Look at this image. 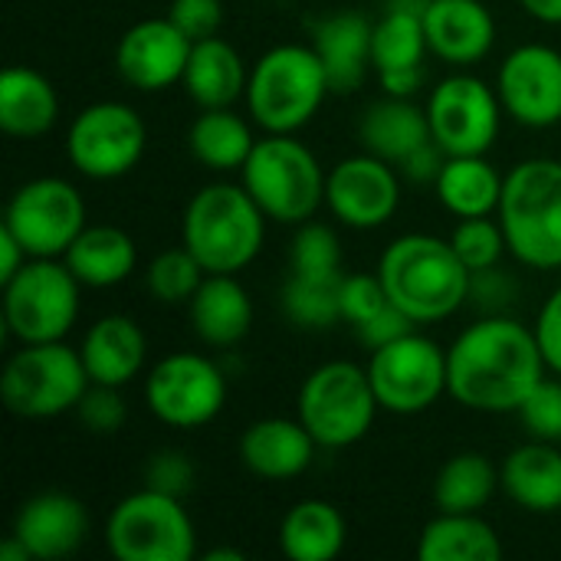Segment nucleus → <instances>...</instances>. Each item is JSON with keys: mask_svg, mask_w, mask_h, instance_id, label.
I'll list each match as a JSON object with an SVG mask.
<instances>
[{"mask_svg": "<svg viewBox=\"0 0 561 561\" xmlns=\"http://www.w3.org/2000/svg\"><path fill=\"white\" fill-rule=\"evenodd\" d=\"M546 371L536 329L503 312L467 325L447 348V394L480 414H516Z\"/></svg>", "mask_w": 561, "mask_h": 561, "instance_id": "f257e3e1", "label": "nucleus"}, {"mask_svg": "<svg viewBox=\"0 0 561 561\" xmlns=\"http://www.w3.org/2000/svg\"><path fill=\"white\" fill-rule=\"evenodd\" d=\"M378 276L388 299L417 325L444 322L470 302L473 273L463 266L454 243L434 233L391 240L378 260Z\"/></svg>", "mask_w": 561, "mask_h": 561, "instance_id": "f03ea898", "label": "nucleus"}, {"mask_svg": "<svg viewBox=\"0 0 561 561\" xmlns=\"http://www.w3.org/2000/svg\"><path fill=\"white\" fill-rule=\"evenodd\" d=\"M266 214L243 184L210 181L184 207L181 237L207 273H243L263 250Z\"/></svg>", "mask_w": 561, "mask_h": 561, "instance_id": "7ed1b4c3", "label": "nucleus"}, {"mask_svg": "<svg viewBox=\"0 0 561 561\" xmlns=\"http://www.w3.org/2000/svg\"><path fill=\"white\" fill-rule=\"evenodd\" d=\"M329 92L332 85L316 46L279 43L250 66L243 102L253 125L266 135H296L319 115Z\"/></svg>", "mask_w": 561, "mask_h": 561, "instance_id": "20e7f679", "label": "nucleus"}, {"mask_svg": "<svg viewBox=\"0 0 561 561\" xmlns=\"http://www.w3.org/2000/svg\"><path fill=\"white\" fill-rule=\"evenodd\" d=\"M496 220L529 270H561V161L526 158L506 171Z\"/></svg>", "mask_w": 561, "mask_h": 561, "instance_id": "39448f33", "label": "nucleus"}, {"mask_svg": "<svg viewBox=\"0 0 561 561\" xmlns=\"http://www.w3.org/2000/svg\"><path fill=\"white\" fill-rule=\"evenodd\" d=\"M325 178L316 151L296 135H263L240 171V184L276 224H306L325 204Z\"/></svg>", "mask_w": 561, "mask_h": 561, "instance_id": "423d86ee", "label": "nucleus"}, {"mask_svg": "<svg viewBox=\"0 0 561 561\" xmlns=\"http://www.w3.org/2000/svg\"><path fill=\"white\" fill-rule=\"evenodd\" d=\"M381 404L368 368L355 362H325L299 388L296 417L325 450H345L368 437Z\"/></svg>", "mask_w": 561, "mask_h": 561, "instance_id": "0eeeda50", "label": "nucleus"}, {"mask_svg": "<svg viewBox=\"0 0 561 561\" xmlns=\"http://www.w3.org/2000/svg\"><path fill=\"white\" fill-rule=\"evenodd\" d=\"M89 385L92 381L79 348H69L66 342H39L20 345V352L7 358L0 375V398L10 414L46 421L76 411Z\"/></svg>", "mask_w": 561, "mask_h": 561, "instance_id": "6e6552de", "label": "nucleus"}, {"mask_svg": "<svg viewBox=\"0 0 561 561\" xmlns=\"http://www.w3.org/2000/svg\"><path fill=\"white\" fill-rule=\"evenodd\" d=\"M82 283L62 256H33L3 283V325L20 345L62 342L79 319Z\"/></svg>", "mask_w": 561, "mask_h": 561, "instance_id": "1a4fd4ad", "label": "nucleus"}, {"mask_svg": "<svg viewBox=\"0 0 561 561\" xmlns=\"http://www.w3.org/2000/svg\"><path fill=\"white\" fill-rule=\"evenodd\" d=\"M105 542L118 561H191L197 556V533L184 503L151 486L115 503Z\"/></svg>", "mask_w": 561, "mask_h": 561, "instance_id": "9d476101", "label": "nucleus"}, {"mask_svg": "<svg viewBox=\"0 0 561 561\" xmlns=\"http://www.w3.org/2000/svg\"><path fill=\"white\" fill-rule=\"evenodd\" d=\"M227 404L224 368L201 352H171L145 375V408L168 427L197 431Z\"/></svg>", "mask_w": 561, "mask_h": 561, "instance_id": "9b49d317", "label": "nucleus"}, {"mask_svg": "<svg viewBox=\"0 0 561 561\" xmlns=\"http://www.w3.org/2000/svg\"><path fill=\"white\" fill-rule=\"evenodd\" d=\"M148 145V128L128 102H92L66 131L69 164L92 181H115L138 168Z\"/></svg>", "mask_w": 561, "mask_h": 561, "instance_id": "f8f14e48", "label": "nucleus"}, {"mask_svg": "<svg viewBox=\"0 0 561 561\" xmlns=\"http://www.w3.org/2000/svg\"><path fill=\"white\" fill-rule=\"evenodd\" d=\"M368 378L381 411L414 417L447 394V352L414 329L371 352Z\"/></svg>", "mask_w": 561, "mask_h": 561, "instance_id": "ddd939ff", "label": "nucleus"}, {"mask_svg": "<svg viewBox=\"0 0 561 561\" xmlns=\"http://www.w3.org/2000/svg\"><path fill=\"white\" fill-rule=\"evenodd\" d=\"M85 201L66 178H33L7 201L3 224L33 256H62L85 230Z\"/></svg>", "mask_w": 561, "mask_h": 561, "instance_id": "4468645a", "label": "nucleus"}, {"mask_svg": "<svg viewBox=\"0 0 561 561\" xmlns=\"http://www.w3.org/2000/svg\"><path fill=\"white\" fill-rule=\"evenodd\" d=\"M431 138L447 154H486L503 125V102L496 85L480 76L454 72L440 79L427 95Z\"/></svg>", "mask_w": 561, "mask_h": 561, "instance_id": "2eb2a0df", "label": "nucleus"}, {"mask_svg": "<svg viewBox=\"0 0 561 561\" xmlns=\"http://www.w3.org/2000/svg\"><path fill=\"white\" fill-rule=\"evenodd\" d=\"M325 207L352 230H378L401 207V181L391 161L362 151L342 158L325 178Z\"/></svg>", "mask_w": 561, "mask_h": 561, "instance_id": "dca6fc26", "label": "nucleus"}, {"mask_svg": "<svg viewBox=\"0 0 561 561\" xmlns=\"http://www.w3.org/2000/svg\"><path fill=\"white\" fill-rule=\"evenodd\" d=\"M496 92L503 112L526 128L561 122V53L549 43H523L500 62Z\"/></svg>", "mask_w": 561, "mask_h": 561, "instance_id": "f3484780", "label": "nucleus"}, {"mask_svg": "<svg viewBox=\"0 0 561 561\" xmlns=\"http://www.w3.org/2000/svg\"><path fill=\"white\" fill-rule=\"evenodd\" d=\"M194 39L184 36L171 16H148L131 23L115 46V69L125 85L138 92H164L184 79Z\"/></svg>", "mask_w": 561, "mask_h": 561, "instance_id": "a211bd4d", "label": "nucleus"}, {"mask_svg": "<svg viewBox=\"0 0 561 561\" xmlns=\"http://www.w3.org/2000/svg\"><path fill=\"white\" fill-rule=\"evenodd\" d=\"M13 536L36 561L69 559L89 536V510L72 493L43 490L16 510Z\"/></svg>", "mask_w": 561, "mask_h": 561, "instance_id": "6ab92c4d", "label": "nucleus"}, {"mask_svg": "<svg viewBox=\"0 0 561 561\" xmlns=\"http://www.w3.org/2000/svg\"><path fill=\"white\" fill-rule=\"evenodd\" d=\"M424 30L431 53L450 66H473L496 43V20L483 0H431Z\"/></svg>", "mask_w": 561, "mask_h": 561, "instance_id": "aec40b11", "label": "nucleus"}, {"mask_svg": "<svg viewBox=\"0 0 561 561\" xmlns=\"http://www.w3.org/2000/svg\"><path fill=\"white\" fill-rule=\"evenodd\" d=\"M316 437L299 417H263L253 421L240 437V460L260 480H296L316 460Z\"/></svg>", "mask_w": 561, "mask_h": 561, "instance_id": "412c9836", "label": "nucleus"}, {"mask_svg": "<svg viewBox=\"0 0 561 561\" xmlns=\"http://www.w3.org/2000/svg\"><path fill=\"white\" fill-rule=\"evenodd\" d=\"M79 355H82V365H85L92 385L125 388L145 368L148 339L131 316L112 312L89 325V332L82 335Z\"/></svg>", "mask_w": 561, "mask_h": 561, "instance_id": "4be33fe9", "label": "nucleus"}, {"mask_svg": "<svg viewBox=\"0 0 561 561\" xmlns=\"http://www.w3.org/2000/svg\"><path fill=\"white\" fill-rule=\"evenodd\" d=\"M371 33L375 23L365 13L342 10L312 26V46L325 66L332 92H355L365 85L371 66Z\"/></svg>", "mask_w": 561, "mask_h": 561, "instance_id": "5701e85b", "label": "nucleus"}, {"mask_svg": "<svg viewBox=\"0 0 561 561\" xmlns=\"http://www.w3.org/2000/svg\"><path fill=\"white\" fill-rule=\"evenodd\" d=\"M187 316L207 348H233L253 329V299L233 273H207L187 302Z\"/></svg>", "mask_w": 561, "mask_h": 561, "instance_id": "b1692460", "label": "nucleus"}, {"mask_svg": "<svg viewBox=\"0 0 561 561\" xmlns=\"http://www.w3.org/2000/svg\"><path fill=\"white\" fill-rule=\"evenodd\" d=\"M181 82L197 108H233L247 95L250 69L233 43L224 36H207L191 46Z\"/></svg>", "mask_w": 561, "mask_h": 561, "instance_id": "393cba45", "label": "nucleus"}, {"mask_svg": "<svg viewBox=\"0 0 561 561\" xmlns=\"http://www.w3.org/2000/svg\"><path fill=\"white\" fill-rule=\"evenodd\" d=\"M503 493L526 513H561V450L549 440H529L516 447L500 467Z\"/></svg>", "mask_w": 561, "mask_h": 561, "instance_id": "a878e982", "label": "nucleus"}, {"mask_svg": "<svg viewBox=\"0 0 561 561\" xmlns=\"http://www.w3.org/2000/svg\"><path fill=\"white\" fill-rule=\"evenodd\" d=\"M62 263L85 289H112L135 273L138 247L131 233L115 224H85V230L62 253Z\"/></svg>", "mask_w": 561, "mask_h": 561, "instance_id": "bb28decb", "label": "nucleus"}, {"mask_svg": "<svg viewBox=\"0 0 561 561\" xmlns=\"http://www.w3.org/2000/svg\"><path fill=\"white\" fill-rule=\"evenodd\" d=\"M59 122L56 85L33 66H7L0 76V128L10 138H43Z\"/></svg>", "mask_w": 561, "mask_h": 561, "instance_id": "cd10ccee", "label": "nucleus"}, {"mask_svg": "<svg viewBox=\"0 0 561 561\" xmlns=\"http://www.w3.org/2000/svg\"><path fill=\"white\" fill-rule=\"evenodd\" d=\"M358 138H362L365 151L401 168L417 148H424L431 141L427 108L414 105L411 99H401V95H385L381 102L365 108V115L358 122Z\"/></svg>", "mask_w": 561, "mask_h": 561, "instance_id": "c85d7f7f", "label": "nucleus"}, {"mask_svg": "<svg viewBox=\"0 0 561 561\" xmlns=\"http://www.w3.org/2000/svg\"><path fill=\"white\" fill-rule=\"evenodd\" d=\"M279 552L293 561H332L342 556L348 526L335 503L299 500L279 519Z\"/></svg>", "mask_w": 561, "mask_h": 561, "instance_id": "c756f323", "label": "nucleus"}, {"mask_svg": "<svg viewBox=\"0 0 561 561\" xmlns=\"http://www.w3.org/2000/svg\"><path fill=\"white\" fill-rule=\"evenodd\" d=\"M503 181L506 174H500L486 161V154H447L434 181V191L444 210H450L457 220L493 217L500 210Z\"/></svg>", "mask_w": 561, "mask_h": 561, "instance_id": "7c9ffc66", "label": "nucleus"}, {"mask_svg": "<svg viewBox=\"0 0 561 561\" xmlns=\"http://www.w3.org/2000/svg\"><path fill=\"white\" fill-rule=\"evenodd\" d=\"M421 561H500V533L480 513H437L417 542Z\"/></svg>", "mask_w": 561, "mask_h": 561, "instance_id": "2f4dec72", "label": "nucleus"}, {"mask_svg": "<svg viewBox=\"0 0 561 561\" xmlns=\"http://www.w3.org/2000/svg\"><path fill=\"white\" fill-rule=\"evenodd\" d=\"M187 148L197 164L227 174L243 171L247 158L256 148L253 128L233 108H201V115L187 128Z\"/></svg>", "mask_w": 561, "mask_h": 561, "instance_id": "473e14b6", "label": "nucleus"}, {"mask_svg": "<svg viewBox=\"0 0 561 561\" xmlns=\"http://www.w3.org/2000/svg\"><path fill=\"white\" fill-rule=\"evenodd\" d=\"M500 470L486 454L467 450L450 457L434 480L437 513H480L500 490Z\"/></svg>", "mask_w": 561, "mask_h": 561, "instance_id": "72a5a7b5", "label": "nucleus"}, {"mask_svg": "<svg viewBox=\"0 0 561 561\" xmlns=\"http://www.w3.org/2000/svg\"><path fill=\"white\" fill-rule=\"evenodd\" d=\"M427 53H431V46H427L424 13L385 7L381 20H375V33H371L375 76L398 72V69H417V66H424Z\"/></svg>", "mask_w": 561, "mask_h": 561, "instance_id": "f704fd0d", "label": "nucleus"}, {"mask_svg": "<svg viewBox=\"0 0 561 561\" xmlns=\"http://www.w3.org/2000/svg\"><path fill=\"white\" fill-rule=\"evenodd\" d=\"M342 276H299V273H293L279 293L286 319L306 332H329L332 325H339L342 322V302H339Z\"/></svg>", "mask_w": 561, "mask_h": 561, "instance_id": "c9c22d12", "label": "nucleus"}, {"mask_svg": "<svg viewBox=\"0 0 561 561\" xmlns=\"http://www.w3.org/2000/svg\"><path fill=\"white\" fill-rule=\"evenodd\" d=\"M204 276H207V270L201 266V260L181 243V247L161 250L148 263V270H145V289L161 306H187L194 299V293L201 289Z\"/></svg>", "mask_w": 561, "mask_h": 561, "instance_id": "e433bc0d", "label": "nucleus"}, {"mask_svg": "<svg viewBox=\"0 0 561 561\" xmlns=\"http://www.w3.org/2000/svg\"><path fill=\"white\" fill-rule=\"evenodd\" d=\"M293 273L299 276H342V243L329 224L306 220L299 224L289 250Z\"/></svg>", "mask_w": 561, "mask_h": 561, "instance_id": "4c0bfd02", "label": "nucleus"}, {"mask_svg": "<svg viewBox=\"0 0 561 561\" xmlns=\"http://www.w3.org/2000/svg\"><path fill=\"white\" fill-rule=\"evenodd\" d=\"M450 243H454L457 256L463 260V266L470 273L500 266L503 253H510L506 233H503L500 220H493V217H467V220H460L454 227V233H450Z\"/></svg>", "mask_w": 561, "mask_h": 561, "instance_id": "58836bf2", "label": "nucleus"}, {"mask_svg": "<svg viewBox=\"0 0 561 561\" xmlns=\"http://www.w3.org/2000/svg\"><path fill=\"white\" fill-rule=\"evenodd\" d=\"M519 421L533 440L561 444V378H542L519 404Z\"/></svg>", "mask_w": 561, "mask_h": 561, "instance_id": "ea45409f", "label": "nucleus"}, {"mask_svg": "<svg viewBox=\"0 0 561 561\" xmlns=\"http://www.w3.org/2000/svg\"><path fill=\"white\" fill-rule=\"evenodd\" d=\"M82 427L95 437H112L125 427L128 421V404L122 398V388L112 385H89V391L82 394L79 408H76Z\"/></svg>", "mask_w": 561, "mask_h": 561, "instance_id": "a19ab883", "label": "nucleus"}, {"mask_svg": "<svg viewBox=\"0 0 561 561\" xmlns=\"http://www.w3.org/2000/svg\"><path fill=\"white\" fill-rule=\"evenodd\" d=\"M339 302H342V322H348L352 329L368 322L371 316H378L391 299H388V289L375 273H348L342 276V286H339Z\"/></svg>", "mask_w": 561, "mask_h": 561, "instance_id": "79ce46f5", "label": "nucleus"}, {"mask_svg": "<svg viewBox=\"0 0 561 561\" xmlns=\"http://www.w3.org/2000/svg\"><path fill=\"white\" fill-rule=\"evenodd\" d=\"M145 486L168 493V496H187L194 486V463L181 450H161L151 454L145 463Z\"/></svg>", "mask_w": 561, "mask_h": 561, "instance_id": "37998d69", "label": "nucleus"}, {"mask_svg": "<svg viewBox=\"0 0 561 561\" xmlns=\"http://www.w3.org/2000/svg\"><path fill=\"white\" fill-rule=\"evenodd\" d=\"M168 16H171V23L184 36H191L197 43V39H207V36H217L220 33L224 3L220 0H171Z\"/></svg>", "mask_w": 561, "mask_h": 561, "instance_id": "c03bdc74", "label": "nucleus"}, {"mask_svg": "<svg viewBox=\"0 0 561 561\" xmlns=\"http://www.w3.org/2000/svg\"><path fill=\"white\" fill-rule=\"evenodd\" d=\"M414 329H417V322L411 316H404L394 302H388L378 316L355 325V335L368 352H375V348H381V345H388V342H394V339H401V335H408Z\"/></svg>", "mask_w": 561, "mask_h": 561, "instance_id": "a18cd8bd", "label": "nucleus"}, {"mask_svg": "<svg viewBox=\"0 0 561 561\" xmlns=\"http://www.w3.org/2000/svg\"><path fill=\"white\" fill-rule=\"evenodd\" d=\"M533 329H536V339H539V348H542L549 371L561 378V286L542 302Z\"/></svg>", "mask_w": 561, "mask_h": 561, "instance_id": "49530a36", "label": "nucleus"}, {"mask_svg": "<svg viewBox=\"0 0 561 561\" xmlns=\"http://www.w3.org/2000/svg\"><path fill=\"white\" fill-rule=\"evenodd\" d=\"M513 279L500 270V266H490V270H480L473 273V283H470V302L477 299L483 309H490V316H500L510 302H513Z\"/></svg>", "mask_w": 561, "mask_h": 561, "instance_id": "de8ad7c7", "label": "nucleus"}, {"mask_svg": "<svg viewBox=\"0 0 561 561\" xmlns=\"http://www.w3.org/2000/svg\"><path fill=\"white\" fill-rule=\"evenodd\" d=\"M444 161H447V151L431 138L424 148H417L404 164H401V171L411 178V181H437V174H440V168H444Z\"/></svg>", "mask_w": 561, "mask_h": 561, "instance_id": "09e8293b", "label": "nucleus"}, {"mask_svg": "<svg viewBox=\"0 0 561 561\" xmlns=\"http://www.w3.org/2000/svg\"><path fill=\"white\" fill-rule=\"evenodd\" d=\"M26 260H30V253L23 250V243H20L7 227H0V286H3L10 276H16V273L23 270Z\"/></svg>", "mask_w": 561, "mask_h": 561, "instance_id": "8fccbe9b", "label": "nucleus"}, {"mask_svg": "<svg viewBox=\"0 0 561 561\" xmlns=\"http://www.w3.org/2000/svg\"><path fill=\"white\" fill-rule=\"evenodd\" d=\"M378 82H381L385 95L411 99V95L424 85V66H417V69H398V72H381Z\"/></svg>", "mask_w": 561, "mask_h": 561, "instance_id": "3c124183", "label": "nucleus"}, {"mask_svg": "<svg viewBox=\"0 0 561 561\" xmlns=\"http://www.w3.org/2000/svg\"><path fill=\"white\" fill-rule=\"evenodd\" d=\"M526 7L529 16H536L539 23L561 26V0H519Z\"/></svg>", "mask_w": 561, "mask_h": 561, "instance_id": "603ef678", "label": "nucleus"}, {"mask_svg": "<svg viewBox=\"0 0 561 561\" xmlns=\"http://www.w3.org/2000/svg\"><path fill=\"white\" fill-rule=\"evenodd\" d=\"M207 561H243V552L240 549H210Z\"/></svg>", "mask_w": 561, "mask_h": 561, "instance_id": "864d4df0", "label": "nucleus"}]
</instances>
